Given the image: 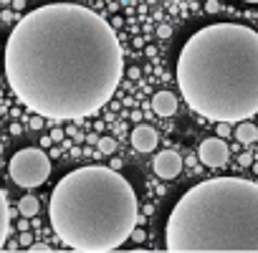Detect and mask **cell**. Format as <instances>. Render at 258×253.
<instances>
[{"mask_svg": "<svg viewBox=\"0 0 258 253\" xmlns=\"http://www.w3.org/2000/svg\"><path fill=\"white\" fill-rule=\"evenodd\" d=\"M129 240H135V243H145V230L142 228H135L132 235H129Z\"/></svg>", "mask_w": 258, "mask_h": 253, "instance_id": "9a60e30c", "label": "cell"}, {"mask_svg": "<svg viewBox=\"0 0 258 253\" xmlns=\"http://www.w3.org/2000/svg\"><path fill=\"white\" fill-rule=\"evenodd\" d=\"M124 76L114 26L81 3H48L16 23L6 79L16 99L48 121H79L111 101Z\"/></svg>", "mask_w": 258, "mask_h": 253, "instance_id": "6da1fadb", "label": "cell"}, {"mask_svg": "<svg viewBox=\"0 0 258 253\" xmlns=\"http://www.w3.org/2000/svg\"><path fill=\"white\" fill-rule=\"evenodd\" d=\"M235 140H238L240 145H253V142H258V126H255L253 121H240V124L235 126Z\"/></svg>", "mask_w": 258, "mask_h": 253, "instance_id": "8fae6325", "label": "cell"}, {"mask_svg": "<svg viewBox=\"0 0 258 253\" xmlns=\"http://www.w3.org/2000/svg\"><path fill=\"white\" fill-rule=\"evenodd\" d=\"M18 243H21V245H26V248H28V245H31V243H33V238H31V233H28V230H21V238H18Z\"/></svg>", "mask_w": 258, "mask_h": 253, "instance_id": "ac0fdd59", "label": "cell"}, {"mask_svg": "<svg viewBox=\"0 0 258 253\" xmlns=\"http://www.w3.org/2000/svg\"><path fill=\"white\" fill-rule=\"evenodd\" d=\"M167 253H258V182L213 177L192 185L165 225Z\"/></svg>", "mask_w": 258, "mask_h": 253, "instance_id": "277c9868", "label": "cell"}, {"mask_svg": "<svg viewBox=\"0 0 258 253\" xmlns=\"http://www.w3.org/2000/svg\"><path fill=\"white\" fill-rule=\"evenodd\" d=\"M0 84H3V76H0Z\"/></svg>", "mask_w": 258, "mask_h": 253, "instance_id": "836d02e7", "label": "cell"}, {"mask_svg": "<svg viewBox=\"0 0 258 253\" xmlns=\"http://www.w3.org/2000/svg\"><path fill=\"white\" fill-rule=\"evenodd\" d=\"M238 165H240V167H250V165H253V155H250V152L238 155Z\"/></svg>", "mask_w": 258, "mask_h": 253, "instance_id": "5bb4252c", "label": "cell"}, {"mask_svg": "<svg viewBox=\"0 0 258 253\" xmlns=\"http://www.w3.org/2000/svg\"><path fill=\"white\" fill-rule=\"evenodd\" d=\"M205 11H208V13H218V11H220V3H218V0H208Z\"/></svg>", "mask_w": 258, "mask_h": 253, "instance_id": "44dd1931", "label": "cell"}, {"mask_svg": "<svg viewBox=\"0 0 258 253\" xmlns=\"http://www.w3.org/2000/svg\"><path fill=\"white\" fill-rule=\"evenodd\" d=\"M250 167H253V172H255V175H258V162H253V165H250Z\"/></svg>", "mask_w": 258, "mask_h": 253, "instance_id": "f546056e", "label": "cell"}, {"mask_svg": "<svg viewBox=\"0 0 258 253\" xmlns=\"http://www.w3.org/2000/svg\"><path fill=\"white\" fill-rule=\"evenodd\" d=\"M8 175L11 180L18 185V187H38L48 180L51 175V162H48V155L38 147H23L18 150L11 162H8Z\"/></svg>", "mask_w": 258, "mask_h": 253, "instance_id": "5b68a950", "label": "cell"}, {"mask_svg": "<svg viewBox=\"0 0 258 253\" xmlns=\"http://www.w3.org/2000/svg\"><path fill=\"white\" fill-rule=\"evenodd\" d=\"M8 238H11V205L3 187H0V250L6 248Z\"/></svg>", "mask_w": 258, "mask_h": 253, "instance_id": "30bf717a", "label": "cell"}, {"mask_svg": "<svg viewBox=\"0 0 258 253\" xmlns=\"http://www.w3.org/2000/svg\"><path fill=\"white\" fill-rule=\"evenodd\" d=\"M86 140H89V142H91V145H96V142H99V135H96V132H91V135H89V137H86Z\"/></svg>", "mask_w": 258, "mask_h": 253, "instance_id": "4316f807", "label": "cell"}, {"mask_svg": "<svg viewBox=\"0 0 258 253\" xmlns=\"http://www.w3.org/2000/svg\"><path fill=\"white\" fill-rule=\"evenodd\" d=\"M177 86L208 121H248L258 114V31L213 23L195 31L177 58Z\"/></svg>", "mask_w": 258, "mask_h": 253, "instance_id": "7a4b0ae2", "label": "cell"}, {"mask_svg": "<svg viewBox=\"0 0 258 253\" xmlns=\"http://www.w3.org/2000/svg\"><path fill=\"white\" fill-rule=\"evenodd\" d=\"M96 147H99L101 155H114V152H116V140H114V137H99Z\"/></svg>", "mask_w": 258, "mask_h": 253, "instance_id": "4fadbf2b", "label": "cell"}, {"mask_svg": "<svg viewBox=\"0 0 258 253\" xmlns=\"http://www.w3.org/2000/svg\"><path fill=\"white\" fill-rule=\"evenodd\" d=\"M0 155H3V145H0Z\"/></svg>", "mask_w": 258, "mask_h": 253, "instance_id": "d6a6232c", "label": "cell"}, {"mask_svg": "<svg viewBox=\"0 0 258 253\" xmlns=\"http://www.w3.org/2000/svg\"><path fill=\"white\" fill-rule=\"evenodd\" d=\"M182 165H185V162H182L180 152H175V150H162V152H157V157H155V162H152L155 175L162 177V180H175V177H180Z\"/></svg>", "mask_w": 258, "mask_h": 253, "instance_id": "52a82bcc", "label": "cell"}, {"mask_svg": "<svg viewBox=\"0 0 258 253\" xmlns=\"http://www.w3.org/2000/svg\"><path fill=\"white\" fill-rule=\"evenodd\" d=\"M38 210H41V203H38L36 195H23L18 200V213L23 218H33V215H38Z\"/></svg>", "mask_w": 258, "mask_h": 253, "instance_id": "7c38bea8", "label": "cell"}, {"mask_svg": "<svg viewBox=\"0 0 258 253\" xmlns=\"http://www.w3.org/2000/svg\"><path fill=\"white\" fill-rule=\"evenodd\" d=\"M198 157H200V162H203L205 167L218 170V167H225V165H228L230 150H228V145H225L223 137H208L205 142H200Z\"/></svg>", "mask_w": 258, "mask_h": 253, "instance_id": "8992f818", "label": "cell"}, {"mask_svg": "<svg viewBox=\"0 0 258 253\" xmlns=\"http://www.w3.org/2000/svg\"><path fill=\"white\" fill-rule=\"evenodd\" d=\"M43 121H46V119H43V116H38V114H36V116H33V119H31V130H43Z\"/></svg>", "mask_w": 258, "mask_h": 253, "instance_id": "ffe728a7", "label": "cell"}, {"mask_svg": "<svg viewBox=\"0 0 258 253\" xmlns=\"http://www.w3.org/2000/svg\"><path fill=\"white\" fill-rule=\"evenodd\" d=\"M137 193L119 170L89 165L69 172L51 193L48 220L56 238L79 253L119 250L137 228Z\"/></svg>", "mask_w": 258, "mask_h": 253, "instance_id": "3957f363", "label": "cell"}, {"mask_svg": "<svg viewBox=\"0 0 258 253\" xmlns=\"http://www.w3.org/2000/svg\"><path fill=\"white\" fill-rule=\"evenodd\" d=\"M152 109L157 116H172L177 111V96L172 91H157L152 96Z\"/></svg>", "mask_w": 258, "mask_h": 253, "instance_id": "9c48e42d", "label": "cell"}, {"mask_svg": "<svg viewBox=\"0 0 258 253\" xmlns=\"http://www.w3.org/2000/svg\"><path fill=\"white\" fill-rule=\"evenodd\" d=\"M129 79H140V69L137 66H129Z\"/></svg>", "mask_w": 258, "mask_h": 253, "instance_id": "cb8c5ba5", "label": "cell"}, {"mask_svg": "<svg viewBox=\"0 0 258 253\" xmlns=\"http://www.w3.org/2000/svg\"><path fill=\"white\" fill-rule=\"evenodd\" d=\"M245 3H258V0H245Z\"/></svg>", "mask_w": 258, "mask_h": 253, "instance_id": "1f68e13d", "label": "cell"}, {"mask_svg": "<svg viewBox=\"0 0 258 253\" xmlns=\"http://www.w3.org/2000/svg\"><path fill=\"white\" fill-rule=\"evenodd\" d=\"M230 135V124L228 121H218V137H228Z\"/></svg>", "mask_w": 258, "mask_h": 253, "instance_id": "2e32d148", "label": "cell"}, {"mask_svg": "<svg viewBox=\"0 0 258 253\" xmlns=\"http://www.w3.org/2000/svg\"><path fill=\"white\" fill-rule=\"evenodd\" d=\"M28 250H33V253H51V248H48V245H43V243H31V245H28Z\"/></svg>", "mask_w": 258, "mask_h": 253, "instance_id": "e0dca14e", "label": "cell"}, {"mask_svg": "<svg viewBox=\"0 0 258 253\" xmlns=\"http://www.w3.org/2000/svg\"><path fill=\"white\" fill-rule=\"evenodd\" d=\"M11 21H16L13 11H3V13H0V23H11Z\"/></svg>", "mask_w": 258, "mask_h": 253, "instance_id": "7402d4cb", "label": "cell"}, {"mask_svg": "<svg viewBox=\"0 0 258 253\" xmlns=\"http://www.w3.org/2000/svg\"><path fill=\"white\" fill-rule=\"evenodd\" d=\"M18 230H28V218H23V220L18 223Z\"/></svg>", "mask_w": 258, "mask_h": 253, "instance_id": "f1b7e54d", "label": "cell"}, {"mask_svg": "<svg viewBox=\"0 0 258 253\" xmlns=\"http://www.w3.org/2000/svg\"><path fill=\"white\" fill-rule=\"evenodd\" d=\"M0 126H3V121H0Z\"/></svg>", "mask_w": 258, "mask_h": 253, "instance_id": "e575fe53", "label": "cell"}, {"mask_svg": "<svg viewBox=\"0 0 258 253\" xmlns=\"http://www.w3.org/2000/svg\"><path fill=\"white\" fill-rule=\"evenodd\" d=\"M157 36H160V38H170V36H172V28H170V26H160V28H157Z\"/></svg>", "mask_w": 258, "mask_h": 253, "instance_id": "603a6c76", "label": "cell"}, {"mask_svg": "<svg viewBox=\"0 0 258 253\" xmlns=\"http://www.w3.org/2000/svg\"><path fill=\"white\" fill-rule=\"evenodd\" d=\"M0 3H6V6H8V3H13V0H0Z\"/></svg>", "mask_w": 258, "mask_h": 253, "instance_id": "4dcf8cb0", "label": "cell"}, {"mask_svg": "<svg viewBox=\"0 0 258 253\" xmlns=\"http://www.w3.org/2000/svg\"><path fill=\"white\" fill-rule=\"evenodd\" d=\"M26 8V0H13V11H23Z\"/></svg>", "mask_w": 258, "mask_h": 253, "instance_id": "d4e9b609", "label": "cell"}, {"mask_svg": "<svg viewBox=\"0 0 258 253\" xmlns=\"http://www.w3.org/2000/svg\"><path fill=\"white\" fill-rule=\"evenodd\" d=\"M48 137H51L53 142H61V140L66 137V132H63V130H58V126H56V130H51V135H48Z\"/></svg>", "mask_w": 258, "mask_h": 253, "instance_id": "d6986e66", "label": "cell"}, {"mask_svg": "<svg viewBox=\"0 0 258 253\" xmlns=\"http://www.w3.org/2000/svg\"><path fill=\"white\" fill-rule=\"evenodd\" d=\"M21 132H23L21 124H11V135H21Z\"/></svg>", "mask_w": 258, "mask_h": 253, "instance_id": "484cf974", "label": "cell"}, {"mask_svg": "<svg viewBox=\"0 0 258 253\" xmlns=\"http://www.w3.org/2000/svg\"><path fill=\"white\" fill-rule=\"evenodd\" d=\"M129 140H132V147L137 152H152L157 147V142H160V135H157L155 126H150V124H137L132 130V137H129Z\"/></svg>", "mask_w": 258, "mask_h": 253, "instance_id": "ba28073f", "label": "cell"}, {"mask_svg": "<svg viewBox=\"0 0 258 253\" xmlns=\"http://www.w3.org/2000/svg\"><path fill=\"white\" fill-rule=\"evenodd\" d=\"M121 165H124L121 160H111V170H121Z\"/></svg>", "mask_w": 258, "mask_h": 253, "instance_id": "83f0119b", "label": "cell"}]
</instances>
